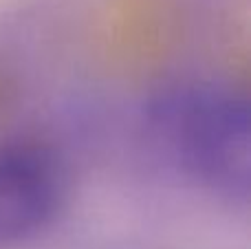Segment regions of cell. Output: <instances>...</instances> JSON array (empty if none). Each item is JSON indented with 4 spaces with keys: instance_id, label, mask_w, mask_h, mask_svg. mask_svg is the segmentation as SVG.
<instances>
[{
    "instance_id": "1",
    "label": "cell",
    "mask_w": 251,
    "mask_h": 249,
    "mask_svg": "<svg viewBox=\"0 0 251 249\" xmlns=\"http://www.w3.org/2000/svg\"><path fill=\"white\" fill-rule=\"evenodd\" d=\"M146 137L185 183L227 207L251 192V110L247 95L214 77L161 84L143 106Z\"/></svg>"
},
{
    "instance_id": "2",
    "label": "cell",
    "mask_w": 251,
    "mask_h": 249,
    "mask_svg": "<svg viewBox=\"0 0 251 249\" xmlns=\"http://www.w3.org/2000/svg\"><path fill=\"white\" fill-rule=\"evenodd\" d=\"M73 194L60 150L33 139L0 144V247L40 238L64 216Z\"/></svg>"
}]
</instances>
